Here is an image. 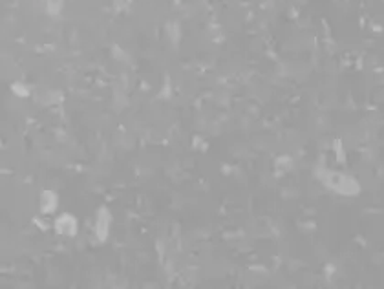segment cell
I'll use <instances>...</instances> for the list:
<instances>
[{
	"instance_id": "1",
	"label": "cell",
	"mask_w": 384,
	"mask_h": 289,
	"mask_svg": "<svg viewBox=\"0 0 384 289\" xmlns=\"http://www.w3.org/2000/svg\"><path fill=\"white\" fill-rule=\"evenodd\" d=\"M57 229L61 231V233H66V234H73L77 229V223L75 220L71 218L70 214H64V216H61L59 218V221H57Z\"/></svg>"
}]
</instances>
